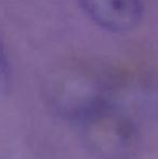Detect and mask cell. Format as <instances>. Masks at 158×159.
Returning <instances> with one entry per match:
<instances>
[{"label":"cell","mask_w":158,"mask_h":159,"mask_svg":"<svg viewBox=\"0 0 158 159\" xmlns=\"http://www.w3.org/2000/svg\"><path fill=\"white\" fill-rule=\"evenodd\" d=\"M115 73L78 69L56 76L50 82L47 98L53 113L79 126L105 101Z\"/></svg>","instance_id":"obj_2"},{"label":"cell","mask_w":158,"mask_h":159,"mask_svg":"<svg viewBox=\"0 0 158 159\" xmlns=\"http://www.w3.org/2000/svg\"><path fill=\"white\" fill-rule=\"evenodd\" d=\"M77 3L90 21L110 33L131 32L144 17L142 0H77Z\"/></svg>","instance_id":"obj_3"},{"label":"cell","mask_w":158,"mask_h":159,"mask_svg":"<svg viewBox=\"0 0 158 159\" xmlns=\"http://www.w3.org/2000/svg\"><path fill=\"white\" fill-rule=\"evenodd\" d=\"M7 53H6V49H4L3 43L1 44V69H0V73H1V86L3 88L6 86V82L8 80V76L10 74V64L8 62L7 59Z\"/></svg>","instance_id":"obj_4"},{"label":"cell","mask_w":158,"mask_h":159,"mask_svg":"<svg viewBox=\"0 0 158 159\" xmlns=\"http://www.w3.org/2000/svg\"><path fill=\"white\" fill-rule=\"evenodd\" d=\"M153 107L143 81L116 73L104 103L78 126L84 145L102 159L132 157L143 143Z\"/></svg>","instance_id":"obj_1"}]
</instances>
